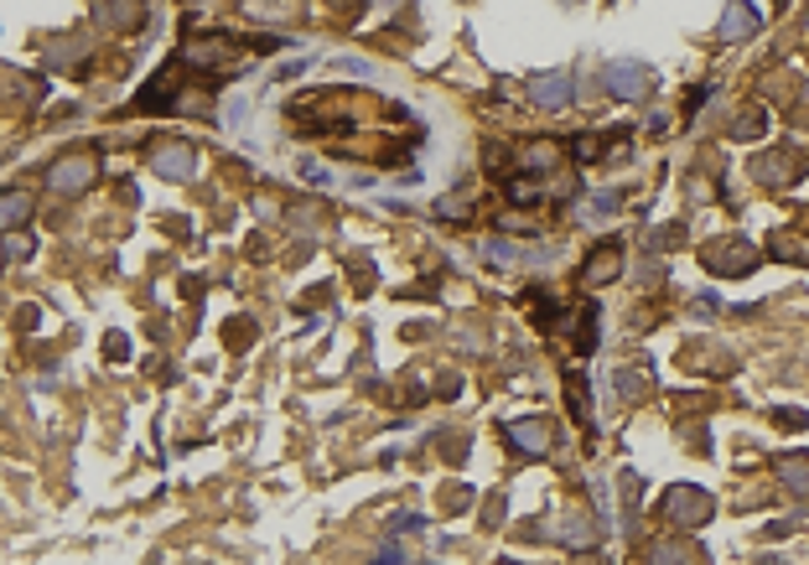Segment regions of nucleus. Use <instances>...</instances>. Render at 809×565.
<instances>
[{
  "mask_svg": "<svg viewBox=\"0 0 809 565\" xmlns=\"http://www.w3.org/2000/svg\"><path fill=\"white\" fill-rule=\"evenodd\" d=\"M763 244H752V239L742 234H727V239H710V244H701V265H706L710 275H727V280H742V275H752L758 265H763Z\"/></svg>",
  "mask_w": 809,
  "mask_h": 565,
  "instance_id": "1",
  "label": "nucleus"
},
{
  "mask_svg": "<svg viewBox=\"0 0 809 565\" xmlns=\"http://www.w3.org/2000/svg\"><path fill=\"white\" fill-rule=\"evenodd\" d=\"M659 514H664L670 524H680V529H701V524H710V514H716V498H710L706 487H695V483H674L670 493H664Z\"/></svg>",
  "mask_w": 809,
  "mask_h": 565,
  "instance_id": "2",
  "label": "nucleus"
},
{
  "mask_svg": "<svg viewBox=\"0 0 809 565\" xmlns=\"http://www.w3.org/2000/svg\"><path fill=\"white\" fill-rule=\"evenodd\" d=\"M146 161H151V172L166 176V182H193V176H198V151H193L187 140L157 136L146 146Z\"/></svg>",
  "mask_w": 809,
  "mask_h": 565,
  "instance_id": "3",
  "label": "nucleus"
},
{
  "mask_svg": "<svg viewBox=\"0 0 809 565\" xmlns=\"http://www.w3.org/2000/svg\"><path fill=\"white\" fill-rule=\"evenodd\" d=\"M602 89H608L612 99H623V104H638V99L654 89V73L638 58H612L608 68H602Z\"/></svg>",
  "mask_w": 809,
  "mask_h": 565,
  "instance_id": "4",
  "label": "nucleus"
},
{
  "mask_svg": "<svg viewBox=\"0 0 809 565\" xmlns=\"http://www.w3.org/2000/svg\"><path fill=\"white\" fill-rule=\"evenodd\" d=\"M799 176H805V157L789 151V146H773V151H763L752 161V182L758 187H794Z\"/></svg>",
  "mask_w": 809,
  "mask_h": 565,
  "instance_id": "5",
  "label": "nucleus"
},
{
  "mask_svg": "<svg viewBox=\"0 0 809 565\" xmlns=\"http://www.w3.org/2000/svg\"><path fill=\"white\" fill-rule=\"evenodd\" d=\"M94 176H100V166H94V157H62L47 166V187L58 197H79L94 187Z\"/></svg>",
  "mask_w": 809,
  "mask_h": 565,
  "instance_id": "6",
  "label": "nucleus"
},
{
  "mask_svg": "<svg viewBox=\"0 0 809 565\" xmlns=\"http://www.w3.org/2000/svg\"><path fill=\"white\" fill-rule=\"evenodd\" d=\"M628 265V250H623V239H602L592 254H587V265H581V286H612L617 275Z\"/></svg>",
  "mask_w": 809,
  "mask_h": 565,
  "instance_id": "7",
  "label": "nucleus"
},
{
  "mask_svg": "<svg viewBox=\"0 0 809 565\" xmlns=\"http://www.w3.org/2000/svg\"><path fill=\"white\" fill-rule=\"evenodd\" d=\"M530 99L534 109H566L576 99V83L566 68H545V73H530Z\"/></svg>",
  "mask_w": 809,
  "mask_h": 565,
  "instance_id": "8",
  "label": "nucleus"
},
{
  "mask_svg": "<svg viewBox=\"0 0 809 565\" xmlns=\"http://www.w3.org/2000/svg\"><path fill=\"white\" fill-rule=\"evenodd\" d=\"M504 441H509L519 457H545V451H551V420H545V415L509 420V426H504Z\"/></svg>",
  "mask_w": 809,
  "mask_h": 565,
  "instance_id": "9",
  "label": "nucleus"
},
{
  "mask_svg": "<svg viewBox=\"0 0 809 565\" xmlns=\"http://www.w3.org/2000/svg\"><path fill=\"white\" fill-rule=\"evenodd\" d=\"M566 322V332H571V348L587 358V353H597V343H602V332H597V322H602V312H597V301L587 296V301H576L571 312L560 316Z\"/></svg>",
  "mask_w": 809,
  "mask_h": 565,
  "instance_id": "10",
  "label": "nucleus"
},
{
  "mask_svg": "<svg viewBox=\"0 0 809 565\" xmlns=\"http://www.w3.org/2000/svg\"><path fill=\"white\" fill-rule=\"evenodd\" d=\"M773 477L784 483L789 498L809 504V451H778V457H773Z\"/></svg>",
  "mask_w": 809,
  "mask_h": 565,
  "instance_id": "11",
  "label": "nucleus"
},
{
  "mask_svg": "<svg viewBox=\"0 0 809 565\" xmlns=\"http://www.w3.org/2000/svg\"><path fill=\"white\" fill-rule=\"evenodd\" d=\"M758 26H763V16H758V5H752V0H727L716 37H721V42H748V37H758Z\"/></svg>",
  "mask_w": 809,
  "mask_h": 565,
  "instance_id": "12",
  "label": "nucleus"
},
{
  "mask_svg": "<svg viewBox=\"0 0 809 565\" xmlns=\"http://www.w3.org/2000/svg\"><path fill=\"white\" fill-rule=\"evenodd\" d=\"M94 21L104 32H136L146 21V0H94Z\"/></svg>",
  "mask_w": 809,
  "mask_h": 565,
  "instance_id": "13",
  "label": "nucleus"
},
{
  "mask_svg": "<svg viewBox=\"0 0 809 565\" xmlns=\"http://www.w3.org/2000/svg\"><path fill=\"white\" fill-rule=\"evenodd\" d=\"M566 400H571V415H576V426L587 430V436H597L592 394H587V373H581V369H566Z\"/></svg>",
  "mask_w": 809,
  "mask_h": 565,
  "instance_id": "14",
  "label": "nucleus"
},
{
  "mask_svg": "<svg viewBox=\"0 0 809 565\" xmlns=\"http://www.w3.org/2000/svg\"><path fill=\"white\" fill-rule=\"evenodd\" d=\"M649 565H706V550L691 545V540H654Z\"/></svg>",
  "mask_w": 809,
  "mask_h": 565,
  "instance_id": "15",
  "label": "nucleus"
},
{
  "mask_svg": "<svg viewBox=\"0 0 809 565\" xmlns=\"http://www.w3.org/2000/svg\"><path fill=\"white\" fill-rule=\"evenodd\" d=\"M602 540V524H597L592 514H566V524H560V545L566 550H592Z\"/></svg>",
  "mask_w": 809,
  "mask_h": 565,
  "instance_id": "16",
  "label": "nucleus"
},
{
  "mask_svg": "<svg viewBox=\"0 0 809 565\" xmlns=\"http://www.w3.org/2000/svg\"><path fill=\"white\" fill-rule=\"evenodd\" d=\"M524 307H530V316H534V327H560V307H555L551 301V291H545V286H530V291H524Z\"/></svg>",
  "mask_w": 809,
  "mask_h": 565,
  "instance_id": "17",
  "label": "nucleus"
},
{
  "mask_svg": "<svg viewBox=\"0 0 809 565\" xmlns=\"http://www.w3.org/2000/svg\"><path fill=\"white\" fill-rule=\"evenodd\" d=\"M0 218H5V234H16L21 223L32 218V197L16 193V187H5V197H0Z\"/></svg>",
  "mask_w": 809,
  "mask_h": 565,
  "instance_id": "18",
  "label": "nucleus"
},
{
  "mask_svg": "<svg viewBox=\"0 0 809 565\" xmlns=\"http://www.w3.org/2000/svg\"><path fill=\"white\" fill-rule=\"evenodd\" d=\"M617 203H623V197H617V193H612V187H608V193L587 197V208H581V218H587V223H592V229H597V223H608V218L617 214Z\"/></svg>",
  "mask_w": 809,
  "mask_h": 565,
  "instance_id": "19",
  "label": "nucleus"
},
{
  "mask_svg": "<svg viewBox=\"0 0 809 565\" xmlns=\"http://www.w3.org/2000/svg\"><path fill=\"white\" fill-rule=\"evenodd\" d=\"M617 483H623V524L633 529V514H638V493H644V477H638V472H623Z\"/></svg>",
  "mask_w": 809,
  "mask_h": 565,
  "instance_id": "20",
  "label": "nucleus"
},
{
  "mask_svg": "<svg viewBox=\"0 0 809 565\" xmlns=\"http://www.w3.org/2000/svg\"><path fill=\"white\" fill-rule=\"evenodd\" d=\"M758 130H768V115H763V109H742L737 125H731V140H752Z\"/></svg>",
  "mask_w": 809,
  "mask_h": 565,
  "instance_id": "21",
  "label": "nucleus"
},
{
  "mask_svg": "<svg viewBox=\"0 0 809 565\" xmlns=\"http://www.w3.org/2000/svg\"><path fill=\"white\" fill-rule=\"evenodd\" d=\"M297 176H301V182H312V187H333V172H327V166H316V161H301Z\"/></svg>",
  "mask_w": 809,
  "mask_h": 565,
  "instance_id": "22",
  "label": "nucleus"
},
{
  "mask_svg": "<svg viewBox=\"0 0 809 565\" xmlns=\"http://www.w3.org/2000/svg\"><path fill=\"white\" fill-rule=\"evenodd\" d=\"M5 260L16 265V260H32V239L26 234H5Z\"/></svg>",
  "mask_w": 809,
  "mask_h": 565,
  "instance_id": "23",
  "label": "nucleus"
},
{
  "mask_svg": "<svg viewBox=\"0 0 809 565\" xmlns=\"http://www.w3.org/2000/svg\"><path fill=\"white\" fill-rule=\"evenodd\" d=\"M617 394H623V400H638V394H644V379L633 369H617Z\"/></svg>",
  "mask_w": 809,
  "mask_h": 565,
  "instance_id": "24",
  "label": "nucleus"
},
{
  "mask_svg": "<svg viewBox=\"0 0 809 565\" xmlns=\"http://www.w3.org/2000/svg\"><path fill=\"white\" fill-rule=\"evenodd\" d=\"M436 441L447 447V451H441V457H447L452 468H456V462H462V457H467V441H462V436H436Z\"/></svg>",
  "mask_w": 809,
  "mask_h": 565,
  "instance_id": "25",
  "label": "nucleus"
},
{
  "mask_svg": "<svg viewBox=\"0 0 809 565\" xmlns=\"http://www.w3.org/2000/svg\"><path fill=\"white\" fill-rule=\"evenodd\" d=\"M773 420H778L784 430H799V426H809V410H789V405H784L778 415H773Z\"/></svg>",
  "mask_w": 809,
  "mask_h": 565,
  "instance_id": "26",
  "label": "nucleus"
},
{
  "mask_svg": "<svg viewBox=\"0 0 809 565\" xmlns=\"http://www.w3.org/2000/svg\"><path fill=\"white\" fill-rule=\"evenodd\" d=\"M674 239H685V229H680V223L659 229V234H654V250H674Z\"/></svg>",
  "mask_w": 809,
  "mask_h": 565,
  "instance_id": "27",
  "label": "nucleus"
},
{
  "mask_svg": "<svg viewBox=\"0 0 809 565\" xmlns=\"http://www.w3.org/2000/svg\"><path fill=\"white\" fill-rule=\"evenodd\" d=\"M104 353H109V358H125V353H130V337H125V332H109V343H104Z\"/></svg>",
  "mask_w": 809,
  "mask_h": 565,
  "instance_id": "28",
  "label": "nucleus"
},
{
  "mask_svg": "<svg viewBox=\"0 0 809 565\" xmlns=\"http://www.w3.org/2000/svg\"><path fill=\"white\" fill-rule=\"evenodd\" d=\"M337 11H348V16H358V11H363V0H333Z\"/></svg>",
  "mask_w": 809,
  "mask_h": 565,
  "instance_id": "29",
  "label": "nucleus"
}]
</instances>
